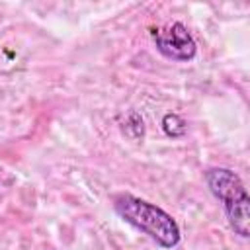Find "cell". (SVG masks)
I'll return each instance as SVG.
<instances>
[{"label": "cell", "instance_id": "obj_3", "mask_svg": "<svg viewBox=\"0 0 250 250\" xmlns=\"http://www.w3.org/2000/svg\"><path fill=\"white\" fill-rule=\"evenodd\" d=\"M152 41L158 49V53L170 61L188 62L197 53V43L188 31V27L180 21L168 25V27H152L150 29Z\"/></svg>", "mask_w": 250, "mask_h": 250}, {"label": "cell", "instance_id": "obj_1", "mask_svg": "<svg viewBox=\"0 0 250 250\" xmlns=\"http://www.w3.org/2000/svg\"><path fill=\"white\" fill-rule=\"evenodd\" d=\"M113 209L125 223H129L137 230L150 236L162 248L178 246L180 227L172 219V215H168L158 205L148 203V201L129 195V193H121L113 199Z\"/></svg>", "mask_w": 250, "mask_h": 250}, {"label": "cell", "instance_id": "obj_2", "mask_svg": "<svg viewBox=\"0 0 250 250\" xmlns=\"http://www.w3.org/2000/svg\"><path fill=\"white\" fill-rule=\"evenodd\" d=\"M209 191L223 203L230 229L242 236H250V197L242 180L229 168H209L205 172Z\"/></svg>", "mask_w": 250, "mask_h": 250}, {"label": "cell", "instance_id": "obj_4", "mask_svg": "<svg viewBox=\"0 0 250 250\" xmlns=\"http://www.w3.org/2000/svg\"><path fill=\"white\" fill-rule=\"evenodd\" d=\"M162 131L172 137V139H178V137H184L188 133V123L178 115V113H166L162 117Z\"/></svg>", "mask_w": 250, "mask_h": 250}]
</instances>
